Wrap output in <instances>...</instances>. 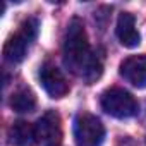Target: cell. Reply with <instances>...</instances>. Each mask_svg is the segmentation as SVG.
<instances>
[{
  "instance_id": "obj_3",
  "label": "cell",
  "mask_w": 146,
  "mask_h": 146,
  "mask_svg": "<svg viewBox=\"0 0 146 146\" xmlns=\"http://www.w3.org/2000/svg\"><path fill=\"white\" fill-rule=\"evenodd\" d=\"M100 103H102V108L105 110V113H108L110 117H115V119H131L139 110L136 98L122 88H110V90L103 91Z\"/></svg>"
},
{
  "instance_id": "obj_7",
  "label": "cell",
  "mask_w": 146,
  "mask_h": 146,
  "mask_svg": "<svg viewBox=\"0 0 146 146\" xmlns=\"http://www.w3.org/2000/svg\"><path fill=\"white\" fill-rule=\"evenodd\" d=\"M120 76L137 90L146 88V55H131L120 64Z\"/></svg>"
},
{
  "instance_id": "obj_1",
  "label": "cell",
  "mask_w": 146,
  "mask_h": 146,
  "mask_svg": "<svg viewBox=\"0 0 146 146\" xmlns=\"http://www.w3.org/2000/svg\"><path fill=\"white\" fill-rule=\"evenodd\" d=\"M64 64L72 74L83 78L88 84L100 79L103 72V60L91 50L84 24L78 17H74L67 26L64 40Z\"/></svg>"
},
{
  "instance_id": "obj_8",
  "label": "cell",
  "mask_w": 146,
  "mask_h": 146,
  "mask_svg": "<svg viewBox=\"0 0 146 146\" xmlns=\"http://www.w3.org/2000/svg\"><path fill=\"white\" fill-rule=\"evenodd\" d=\"M115 33H117L119 41L125 48H136L141 43V35H139V31L136 28V19H134V16L131 12L119 14Z\"/></svg>"
},
{
  "instance_id": "obj_10",
  "label": "cell",
  "mask_w": 146,
  "mask_h": 146,
  "mask_svg": "<svg viewBox=\"0 0 146 146\" xmlns=\"http://www.w3.org/2000/svg\"><path fill=\"white\" fill-rule=\"evenodd\" d=\"M11 107L19 112V113H28V112H33L35 107H36V96L35 93L29 90V88H21L17 90L12 98H11Z\"/></svg>"
},
{
  "instance_id": "obj_5",
  "label": "cell",
  "mask_w": 146,
  "mask_h": 146,
  "mask_svg": "<svg viewBox=\"0 0 146 146\" xmlns=\"http://www.w3.org/2000/svg\"><path fill=\"white\" fill-rule=\"evenodd\" d=\"M36 141L41 146H58L62 143V124L60 115L53 110L45 112L35 124Z\"/></svg>"
},
{
  "instance_id": "obj_4",
  "label": "cell",
  "mask_w": 146,
  "mask_h": 146,
  "mask_svg": "<svg viewBox=\"0 0 146 146\" xmlns=\"http://www.w3.org/2000/svg\"><path fill=\"white\" fill-rule=\"evenodd\" d=\"M74 139L78 146H102L105 125L93 113H79L74 120Z\"/></svg>"
},
{
  "instance_id": "obj_9",
  "label": "cell",
  "mask_w": 146,
  "mask_h": 146,
  "mask_svg": "<svg viewBox=\"0 0 146 146\" xmlns=\"http://www.w3.org/2000/svg\"><path fill=\"white\" fill-rule=\"evenodd\" d=\"M9 141L14 146H36V132L35 125L24 120H17L9 129Z\"/></svg>"
},
{
  "instance_id": "obj_2",
  "label": "cell",
  "mask_w": 146,
  "mask_h": 146,
  "mask_svg": "<svg viewBox=\"0 0 146 146\" xmlns=\"http://www.w3.org/2000/svg\"><path fill=\"white\" fill-rule=\"evenodd\" d=\"M38 29H40V23L38 19H26L21 28L5 41L4 45V58L9 64H19L24 60V57L28 55V50L31 48V45L35 43L36 36H38Z\"/></svg>"
},
{
  "instance_id": "obj_6",
  "label": "cell",
  "mask_w": 146,
  "mask_h": 146,
  "mask_svg": "<svg viewBox=\"0 0 146 146\" xmlns=\"http://www.w3.org/2000/svg\"><path fill=\"white\" fill-rule=\"evenodd\" d=\"M40 83H41L43 90L52 98H62L70 90L69 81L65 79L64 72L57 65H53L50 62H46V64H43L40 67Z\"/></svg>"
}]
</instances>
